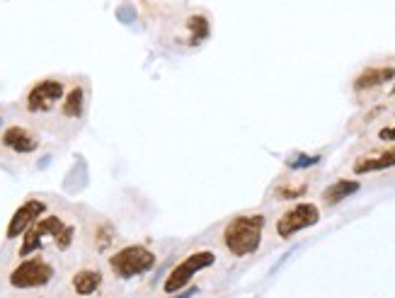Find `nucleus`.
I'll return each mask as SVG.
<instances>
[{"label": "nucleus", "mask_w": 395, "mask_h": 298, "mask_svg": "<svg viewBox=\"0 0 395 298\" xmlns=\"http://www.w3.org/2000/svg\"><path fill=\"white\" fill-rule=\"evenodd\" d=\"M53 243L56 250H68L76 241V228L68 226L61 216L56 214H44L32 228H27L22 243H20V257H29V255L39 252L46 243Z\"/></svg>", "instance_id": "1"}, {"label": "nucleus", "mask_w": 395, "mask_h": 298, "mask_svg": "<svg viewBox=\"0 0 395 298\" xmlns=\"http://www.w3.org/2000/svg\"><path fill=\"white\" fill-rule=\"evenodd\" d=\"M267 218L262 214H243L226 223L223 228V245L233 257H248L257 252L262 245Z\"/></svg>", "instance_id": "2"}, {"label": "nucleus", "mask_w": 395, "mask_h": 298, "mask_svg": "<svg viewBox=\"0 0 395 298\" xmlns=\"http://www.w3.org/2000/svg\"><path fill=\"white\" fill-rule=\"evenodd\" d=\"M56 276V267L41 255H29V257L20 259L18 267L10 269L8 284L18 291H32V289H44L49 286Z\"/></svg>", "instance_id": "3"}, {"label": "nucleus", "mask_w": 395, "mask_h": 298, "mask_svg": "<svg viewBox=\"0 0 395 298\" xmlns=\"http://www.w3.org/2000/svg\"><path fill=\"white\" fill-rule=\"evenodd\" d=\"M156 262V252L146 245H126V248L116 250L114 255H109V269L119 279H136V276L151 271Z\"/></svg>", "instance_id": "4"}, {"label": "nucleus", "mask_w": 395, "mask_h": 298, "mask_svg": "<svg viewBox=\"0 0 395 298\" xmlns=\"http://www.w3.org/2000/svg\"><path fill=\"white\" fill-rule=\"evenodd\" d=\"M213 262H216V252H211V250H194V252L182 257L168 271V276H165V281H163V291L165 294H178V291L187 289V284H189L199 271L213 267Z\"/></svg>", "instance_id": "5"}, {"label": "nucleus", "mask_w": 395, "mask_h": 298, "mask_svg": "<svg viewBox=\"0 0 395 298\" xmlns=\"http://www.w3.org/2000/svg\"><path fill=\"white\" fill-rule=\"evenodd\" d=\"M63 95H66V85L58 81V78H44V81L32 85L29 93H27L25 97L27 111H32V114H46V111H51L61 102Z\"/></svg>", "instance_id": "6"}, {"label": "nucleus", "mask_w": 395, "mask_h": 298, "mask_svg": "<svg viewBox=\"0 0 395 298\" xmlns=\"http://www.w3.org/2000/svg\"><path fill=\"white\" fill-rule=\"evenodd\" d=\"M318 221H320V209L316 204H311V201H303V204L293 206V209L279 216V221H276V233H279V238L289 241L296 233L316 226Z\"/></svg>", "instance_id": "7"}, {"label": "nucleus", "mask_w": 395, "mask_h": 298, "mask_svg": "<svg viewBox=\"0 0 395 298\" xmlns=\"http://www.w3.org/2000/svg\"><path fill=\"white\" fill-rule=\"evenodd\" d=\"M46 201L44 199H27L15 209L13 218H10L8 228H5V238L8 241H15V238H22L27 228H32L41 216L46 214Z\"/></svg>", "instance_id": "8"}, {"label": "nucleus", "mask_w": 395, "mask_h": 298, "mask_svg": "<svg viewBox=\"0 0 395 298\" xmlns=\"http://www.w3.org/2000/svg\"><path fill=\"white\" fill-rule=\"evenodd\" d=\"M0 143H3L8 151L18 153V156H29L39 148V136L34 131L25 129V126H8L0 136Z\"/></svg>", "instance_id": "9"}, {"label": "nucleus", "mask_w": 395, "mask_h": 298, "mask_svg": "<svg viewBox=\"0 0 395 298\" xmlns=\"http://www.w3.org/2000/svg\"><path fill=\"white\" fill-rule=\"evenodd\" d=\"M393 78H395L393 66H371V68H364V71L354 78L352 88H354V93H369V90H376V88H381V85L391 83Z\"/></svg>", "instance_id": "10"}, {"label": "nucleus", "mask_w": 395, "mask_h": 298, "mask_svg": "<svg viewBox=\"0 0 395 298\" xmlns=\"http://www.w3.org/2000/svg\"><path fill=\"white\" fill-rule=\"evenodd\" d=\"M105 276L100 269L95 267H83L78 269L76 274H73L71 279V286H73V294L80 296V298H88V296H95L100 291V286H102Z\"/></svg>", "instance_id": "11"}, {"label": "nucleus", "mask_w": 395, "mask_h": 298, "mask_svg": "<svg viewBox=\"0 0 395 298\" xmlns=\"http://www.w3.org/2000/svg\"><path fill=\"white\" fill-rule=\"evenodd\" d=\"M395 168V148H388L383 153H373V156H364L354 163V175H366V172H378V170H391Z\"/></svg>", "instance_id": "12"}, {"label": "nucleus", "mask_w": 395, "mask_h": 298, "mask_svg": "<svg viewBox=\"0 0 395 298\" xmlns=\"http://www.w3.org/2000/svg\"><path fill=\"white\" fill-rule=\"evenodd\" d=\"M61 102H63L61 114L66 116V119H80L85 111V88L83 85H76V88L66 90Z\"/></svg>", "instance_id": "13"}, {"label": "nucleus", "mask_w": 395, "mask_h": 298, "mask_svg": "<svg viewBox=\"0 0 395 298\" xmlns=\"http://www.w3.org/2000/svg\"><path fill=\"white\" fill-rule=\"evenodd\" d=\"M359 189H361V184L356 182V180H347V177L337 180V182H333L328 189L323 191V201L328 206H335V204H340V201H344L347 196L356 194Z\"/></svg>", "instance_id": "14"}, {"label": "nucleus", "mask_w": 395, "mask_h": 298, "mask_svg": "<svg viewBox=\"0 0 395 298\" xmlns=\"http://www.w3.org/2000/svg\"><path fill=\"white\" fill-rule=\"evenodd\" d=\"M187 29H189V44L192 46H199L204 39H209V20L204 15H192L187 18Z\"/></svg>", "instance_id": "15"}, {"label": "nucleus", "mask_w": 395, "mask_h": 298, "mask_svg": "<svg viewBox=\"0 0 395 298\" xmlns=\"http://www.w3.org/2000/svg\"><path fill=\"white\" fill-rule=\"evenodd\" d=\"M114 241V233H112V226L109 223H100L98 231H95V248L100 250V252H105L107 248Z\"/></svg>", "instance_id": "16"}, {"label": "nucleus", "mask_w": 395, "mask_h": 298, "mask_svg": "<svg viewBox=\"0 0 395 298\" xmlns=\"http://www.w3.org/2000/svg\"><path fill=\"white\" fill-rule=\"evenodd\" d=\"M306 184H281V187L274 189L276 199H298V196L306 194Z\"/></svg>", "instance_id": "17"}, {"label": "nucleus", "mask_w": 395, "mask_h": 298, "mask_svg": "<svg viewBox=\"0 0 395 298\" xmlns=\"http://www.w3.org/2000/svg\"><path fill=\"white\" fill-rule=\"evenodd\" d=\"M320 163V156H298L289 161V168L291 170H306V168H313V165Z\"/></svg>", "instance_id": "18"}, {"label": "nucleus", "mask_w": 395, "mask_h": 298, "mask_svg": "<svg viewBox=\"0 0 395 298\" xmlns=\"http://www.w3.org/2000/svg\"><path fill=\"white\" fill-rule=\"evenodd\" d=\"M378 138L386 143H393L395 141V124L393 126H383L381 131H378Z\"/></svg>", "instance_id": "19"}, {"label": "nucleus", "mask_w": 395, "mask_h": 298, "mask_svg": "<svg viewBox=\"0 0 395 298\" xmlns=\"http://www.w3.org/2000/svg\"><path fill=\"white\" fill-rule=\"evenodd\" d=\"M196 294H199V289H194V286H192V289H187L185 294H180V296H175V298H194Z\"/></svg>", "instance_id": "20"}, {"label": "nucleus", "mask_w": 395, "mask_h": 298, "mask_svg": "<svg viewBox=\"0 0 395 298\" xmlns=\"http://www.w3.org/2000/svg\"><path fill=\"white\" fill-rule=\"evenodd\" d=\"M393 100H395V90H393Z\"/></svg>", "instance_id": "21"}]
</instances>
